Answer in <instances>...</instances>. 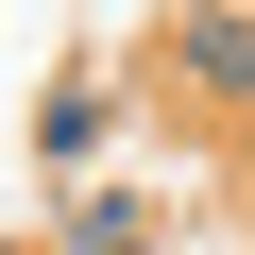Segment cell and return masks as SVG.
<instances>
[{
	"instance_id": "1",
	"label": "cell",
	"mask_w": 255,
	"mask_h": 255,
	"mask_svg": "<svg viewBox=\"0 0 255 255\" xmlns=\"http://www.w3.org/2000/svg\"><path fill=\"white\" fill-rule=\"evenodd\" d=\"M187 68H204V85H255V34H238V17H204V34H187Z\"/></svg>"
}]
</instances>
